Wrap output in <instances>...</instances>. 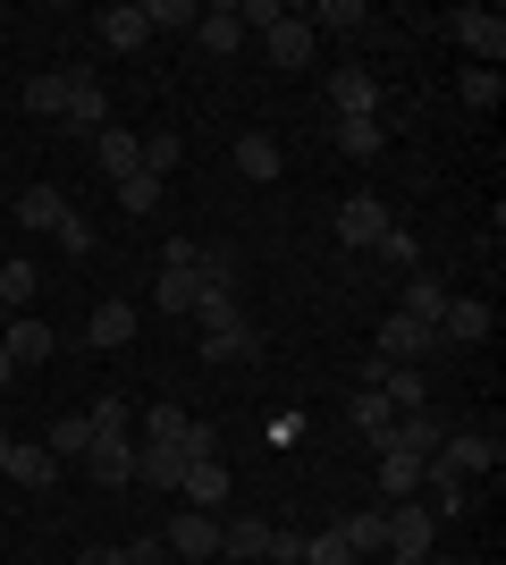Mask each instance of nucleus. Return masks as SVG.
<instances>
[{"label":"nucleus","mask_w":506,"mask_h":565,"mask_svg":"<svg viewBox=\"0 0 506 565\" xmlns=\"http://www.w3.org/2000/svg\"><path fill=\"white\" fill-rule=\"evenodd\" d=\"M380 523H388V557H431L439 515L422 507V498H388V507H380Z\"/></svg>","instance_id":"7ed1b4c3"},{"label":"nucleus","mask_w":506,"mask_h":565,"mask_svg":"<svg viewBox=\"0 0 506 565\" xmlns=\"http://www.w3.org/2000/svg\"><path fill=\"white\" fill-rule=\"evenodd\" d=\"M448 25H456V43L473 51V68H498V60H506V18H498V9H456Z\"/></svg>","instance_id":"20e7f679"},{"label":"nucleus","mask_w":506,"mask_h":565,"mask_svg":"<svg viewBox=\"0 0 506 565\" xmlns=\"http://www.w3.org/2000/svg\"><path fill=\"white\" fill-rule=\"evenodd\" d=\"M94 34H101L110 51H144L152 25H144V9H136V0H119V9H101V18H94Z\"/></svg>","instance_id":"6ab92c4d"},{"label":"nucleus","mask_w":506,"mask_h":565,"mask_svg":"<svg viewBox=\"0 0 506 565\" xmlns=\"http://www.w3.org/2000/svg\"><path fill=\"white\" fill-rule=\"evenodd\" d=\"M119 203H127V212H136V220H144V212H161V178H152V169H136V178H119Z\"/></svg>","instance_id":"72a5a7b5"},{"label":"nucleus","mask_w":506,"mask_h":565,"mask_svg":"<svg viewBox=\"0 0 506 565\" xmlns=\"http://www.w3.org/2000/svg\"><path fill=\"white\" fill-rule=\"evenodd\" d=\"M85 472H94V490H127V481H136V439H127V430L94 439V448H85Z\"/></svg>","instance_id":"0eeeda50"},{"label":"nucleus","mask_w":506,"mask_h":565,"mask_svg":"<svg viewBox=\"0 0 506 565\" xmlns=\"http://www.w3.org/2000/svg\"><path fill=\"white\" fill-rule=\"evenodd\" d=\"M194 34H203V51H212V60H228V51L245 43V25H237V9H228V0H219V9H203V18H194Z\"/></svg>","instance_id":"bb28decb"},{"label":"nucleus","mask_w":506,"mask_h":565,"mask_svg":"<svg viewBox=\"0 0 506 565\" xmlns=\"http://www.w3.org/2000/svg\"><path fill=\"white\" fill-rule=\"evenodd\" d=\"M337 541L355 548V557H388V523H380V507H355V515H337Z\"/></svg>","instance_id":"4be33fe9"},{"label":"nucleus","mask_w":506,"mask_h":565,"mask_svg":"<svg viewBox=\"0 0 506 565\" xmlns=\"http://www.w3.org/2000/svg\"><path fill=\"white\" fill-rule=\"evenodd\" d=\"M25 296H34V262H25V254H18V262H0V305L18 312V305H25Z\"/></svg>","instance_id":"e433bc0d"},{"label":"nucleus","mask_w":506,"mask_h":565,"mask_svg":"<svg viewBox=\"0 0 506 565\" xmlns=\"http://www.w3.org/2000/svg\"><path fill=\"white\" fill-rule=\"evenodd\" d=\"M270 565H304V532H288V523H279V532H270V548H262Z\"/></svg>","instance_id":"c03bdc74"},{"label":"nucleus","mask_w":506,"mask_h":565,"mask_svg":"<svg viewBox=\"0 0 506 565\" xmlns=\"http://www.w3.org/2000/svg\"><path fill=\"white\" fill-rule=\"evenodd\" d=\"M177 565H186V557H177Z\"/></svg>","instance_id":"864d4df0"},{"label":"nucleus","mask_w":506,"mask_h":565,"mask_svg":"<svg viewBox=\"0 0 506 565\" xmlns=\"http://www.w3.org/2000/svg\"><path fill=\"white\" fill-rule=\"evenodd\" d=\"M94 169H101V178H136V169H144L136 136H127V127H101V136H94Z\"/></svg>","instance_id":"5701e85b"},{"label":"nucleus","mask_w":506,"mask_h":565,"mask_svg":"<svg viewBox=\"0 0 506 565\" xmlns=\"http://www.w3.org/2000/svg\"><path fill=\"white\" fill-rule=\"evenodd\" d=\"M51 347H60V338H51V321L9 312V330H0V354H9V363H51Z\"/></svg>","instance_id":"9d476101"},{"label":"nucleus","mask_w":506,"mask_h":565,"mask_svg":"<svg viewBox=\"0 0 506 565\" xmlns=\"http://www.w3.org/2000/svg\"><path fill=\"white\" fill-rule=\"evenodd\" d=\"M0 330H9V305H0Z\"/></svg>","instance_id":"3c124183"},{"label":"nucleus","mask_w":506,"mask_h":565,"mask_svg":"<svg viewBox=\"0 0 506 565\" xmlns=\"http://www.w3.org/2000/svg\"><path fill=\"white\" fill-rule=\"evenodd\" d=\"M25 110L34 118H68V68H51V76H25Z\"/></svg>","instance_id":"cd10ccee"},{"label":"nucleus","mask_w":506,"mask_h":565,"mask_svg":"<svg viewBox=\"0 0 506 565\" xmlns=\"http://www.w3.org/2000/svg\"><path fill=\"white\" fill-rule=\"evenodd\" d=\"M431 347H439V338L422 330V321H406V312H388V321H380V354H388V363H422Z\"/></svg>","instance_id":"dca6fc26"},{"label":"nucleus","mask_w":506,"mask_h":565,"mask_svg":"<svg viewBox=\"0 0 506 565\" xmlns=\"http://www.w3.org/2000/svg\"><path fill=\"white\" fill-rule=\"evenodd\" d=\"M388 448L413 456V465H431V456L448 448V423H439L431 405H422V414H397V423H388Z\"/></svg>","instance_id":"423d86ee"},{"label":"nucleus","mask_w":506,"mask_h":565,"mask_svg":"<svg viewBox=\"0 0 506 565\" xmlns=\"http://www.w3.org/2000/svg\"><path fill=\"white\" fill-rule=\"evenodd\" d=\"M9 372H18V363H9V354H0V388H9Z\"/></svg>","instance_id":"09e8293b"},{"label":"nucleus","mask_w":506,"mask_h":565,"mask_svg":"<svg viewBox=\"0 0 506 565\" xmlns=\"http://www.w3.org/2000/svg\"><path fill=\"white\" fill-rule=\"evenodd\" d=\"M337 236H346V245H380V236H388V203H380V194H346Z\"/></svg>","instance_id":"9b49d317"},{"label":"nucleus","mask_w":506,"mask_h":565,"mask_svg":"<svg viewBox=\"0 0 506 565\" xmlns=\"http://www.w3.org/2000/svg\"><path fill=\"white\" fill-rule=\"evenodd\" d=\"M304 25H313V34H321V25H337V34H363V25H372V9H363V0H321Z\"/></svg>","instance_id":"2f4dec72"},{"label":"nucleus","mask_w":506,"mask_h":565,"mask_svg":"<svg viewBox=\"0 0 506 565\" xmlns=\"http://www.w3.org/2000/svg\"><path fill=\"white\" fill-rule=\"evenodd\" d=\"M76 565H127V548H85Z\"/></svg>","instance_id":"49530a36"},{"label":"nucleus","mask_w":506,"mask_h":565,"mask_svg":"<svg viewBox=\"0 0 506 565\" xmlns=\"http://www.w3.org/2000/svg\"><path fill=\"white\" fill-rule=\"evenodd\" d=\"M194 321H203V363H254V354H262V338L245 330V312H237L228 287H212V296L194 305Z\"/></svg>","instance_id":"f257e3e1"},{"label":"nucleus","mask_w":506,"mask_h":565,"mask_svg":"<svg viewBox=\"0 0 506 565\" xmlns=\"http://www.w3.org/2000/svg\"><path fill=\"white\" fill-rule=\"evenodd\" d=\"M9 448H18V439H9V430H0V465H9Z\"/></svg>","instance_id":"de8ad7c7"},{"label":"nucleus","mask_w":506,"mask_h":565,"mask_svg":"<svg viewBox=\"0 0 506 565\" xmlns=\"http://www.w3.org/2000/svg\"><path fill=\"white\" fill-rule=\"evenodd\" d=\"M203 296H212V287H203V245H186V236H177V245L161 254V279H152V305H161V312H194Z\"/></svg>","instance_id":"f03ea898"},{"label":"nucleus","mask_w":506,"mask_h":565,"mask_svg":"<svg viewBox=\"0 0 506 565\" xmlns=\"http://www.w3.org/2000/svg\"><path fill=\"white\" fill-rule=\"evenodd\" d=\"M60 220H68V194L60 186H25L18 194V228H60Z\"/></svg>","instance_id":"c85d7f7f"},{"label":"nucleus","mask_w":506,"mask_h":565,"mask_svg":"<svg viewBox=\"0 0 506 565\" xmlns=\"http://www.w3.org/2000/svg\"><path fill=\"white\" fill-rule=\"evenodd\" d=\"M413 490H422V465L397 456V448H380V498H413Z\"/></svg>","instance_id":"7c9ffc66"},{"label":"nucleus","mask_w":506,"mask_h":565,"mask_svg":"<svg viewBox=\"0 0 506 565\" xmlns=\"http://www.w3.org/2000/svg\"><path fill=\"white\" fill-rule=\"evenodd\" d=\"M397 312H406V321H422V330L439 338V312H448V287H439V279H406V305H397Z\"/></svg>","instance_id":"c756f323"},{"label":"nucleus","mask_w":506,"mask_h":565,"mask_svg":"<svg viewBox=\"0 0 506 565\" xmlns=\"http://www.w3.org/2000/svg\"><path fill=\"white\" fill-rule=\"evenodd\" d=\"M279 18H288V0H237V25H254V34H270Z\"/></svg>","instance_id":"79ce46f5"},{"label":"nucleus","mask_w":506,"mask_h":565,"mask_svg":"<svg viewBox=\"0 0 506 565\" xmlns=\"http://www.w3.org/2000/svg\"><path fill=\"white\" fill-rule=\"evenodd\" d=\"M136 152H144L152 178H169V169H177V127H152V136H136Z\"/></svg>","instance_id":"473e14b6"},{"label":"nucleus","mask_w":506,"mask_h":565,"mask_svg":"<svg viewBox=\"0 0 506 565\" xmlns=\"http://www.w3.org/2000/svg\"><path fill=\"white\" fill-rule=\"evenodd\" d=\"M330 102H337V118H380V85L363 68H337L330 76Z\"/></svg>","instance_id":"a211bd4d"},{"label":"nucleus","mask_w":506,"mask_h":565,"mask_svg":"<svg viewBox=\"0 0 506 565\" xmlns=\"http://www.w3.org/2000/svg\"><path fill=\"white\" fill-rule=\"evenodd\" d=\"M127 338H136V305H119V296H110V305L85 312V347H127Z\"/></svg>","instance_id":"b1692460"},{"label":"nucleus","mask_w":506,"mask_h":565,"mask_svg":"<svg viewBox=\"0 0 506 565\" xmlns=\"http://www.w3.org/2000/svg\"><path fill=\"white\" fill-rule=\"evenodd\" d=\"M161 557H169V548L152 541V532H144V541H127V565H161Z\"/></svg>","instance_id":"a18cd8bd"},{"label":"nucleus","mask_w":506,"mask_h":565,"mask_svg":"<svg viewBox=\"0 0 506 565\" xmlns=\"http://www.w3.org/2000/svg\"><path fill=\"white\" fill-rule=\"evenodd\" d=\"M51 456H60V465H68V456H85L94 448V430H85V414H68V423H51V439H43Z\"/></svg>","instance_id":"f704fd0d"},{"label":"nucleus","mask_w":506,"mask_h":565,"mask_svg":"<svg viewBox=\"0 0 506 565\" xmlns=\"http://www.w3.org/2000/svg\"><path fill=\"white\" fill-rule=\"evenodd\" d=\"M85 430H94V439L127 430V397H94V405H85Z\"/></svg>","instance_id":"58836bf2"},{"label":"nucleus","mask_w":506,"mask_h":565,"mask_svg":"<svg viewBox=\"0 0 506 565\" xmlns=\"http://www.w3.org/2000/svg\"><path fill=\"white\" fill-rule=\"evenodd\" d=\"M346 414H355V430L372 439V448H388V423H397V405H388L380 388H355V397H346Z\"/></svg>","instance_id":"393cba45"},{"label":"nucleus","mask_w":506,"mask_h":565,"mask_svg":"<svg viewBox=\"0 0 506 565\" xmlns=\"http://www.w3.org/2000/svg\"><path fill=\"white\" fill-rule=\"evenodd\" d=\"M422 490H431V515H464V507H473V498H464V472L448 465V456L422 465Z\"/></svg>","instance_id":"412c9836"},{"label":"nucleus","mask_w":506,"mask_h":565,"mask_svg":"<svg viewBox=\"0 0 506 565\" xmlns=\"http://www.w3.org/2000/svg\"><path fill=\"white\" fill-rule=\"evenodd\" d=\"M464 102H473V110H498V94H506V76L498 68H464V85H456Z\"/></svg>","instance_id":"c9c22d12"},{"label":"nucleus","mask_w":506,"mask_h":565,"mask_svg":"<svg viewBox=\"0 0 506 565\" xmlns=\"http://www.w3.org/2000/svg\"><path fill=\"white\" fill-rule=\"evenodd\" d=\"M489 338V305L482 296H448V312H439V347H482Z\"/></svg>","instance_id":"1a4fd4ad"},{"label":"nucleus","mask_w":506,"mask_h":565,"mask_svg":"<svg viewBox=\"0 0 506 565\" xmlns=\"http://www.w3.org/2000/svg\"><path fill=\"white\" fill-rule=\"evenodd\" d=\"M262 51L279 60V68H313V25H304V18L288 9V18H279V25L262 34Z\"/></svg>","instance_id":"4468645a"},{"label":"nucleus","mask_w":506,"mask_h":565,"mask_svg":"<svg viewBox=\"0 0 506 565\" xmlns=\"http://www.w3.org/2000/svg\"><path fill=\"white\" fill-rule=\"evenodd\" d=\"M304 565H355V548L337 541V523H330V532H313V541H304Z\"/></svg>","instance_id":"ea45409f"},{"label":"nucleus","mask_w":506,"mask_h":565,"mask_svg":"<svg viewBox=\"0 0 506 565\" xmlns=\"http://www.w3.org/2000/svg\"><path fill=\"white\" fill-rule=\"evenodd\" d=\"M68 118H76V127H94V136L110 127V94H101L94 68H68Z\"/></svg>","instance_id":"ddd939ff"},{"label":"nucleus","mask_w":506,"mask_h":565,"mask_svg":"<svg viewBox=\"0 0 506 565\" xmlns=\"http://www.w3.org/2000/svg\"><path fill=\"white\" fill-rule=\"evenodd\" d=\"M186 423H194L186 405H152V414H144V439H177Z\"/></svg>","instance_id":"37998d69"},{"label":"nucleus","mask_w":506,"mask_h":565,"mask_svg":"<svg viewBox=\"0 0 506 565\" xmlns=\"http://www.w3.org/2000/svg\"><path fill=\"white\" fill-rule=\"evenodd\" d=\"M228 161H237L245 178H254V186H270V178L288 169V161H279V143H270L262 127H245V136H237V152H228Z\"/></svg>","instance_id":"aec40b11"},{"label":"nucleus","mask_w":506,"mask_h":565,"mask_svg":"<svg viewBox=\"0 0 506 565\" xmlns=\"http://www.w3.org/2000/svg\"><path fill=\"white\" fill-rule=\"evenodd\" d=\"M161 548H169V557H186V565H212L219 557V515H194V507H186V515L161 532Z\"/></svg>","instance_id":"39448f33"},{"label":"nucleus","mask_w":506,"mask_h":565,"mask_svg":"<svg viewBox=\"0 0 506 565\" xmlns=\"http://www.w3.org/2000/svg\"><path fill=\"white\" fill-rule=\"evenodd\" d=\"M136 9H144V25H152V34H161V25H194V18H203L194 0H136Z\"/></svg>","instance_id":"4c0bfd02"},{"label":"nucleus","mask_w":506,"mask_h":565,"mask_svg":"<svg viewBox=\"0 0 506 565\" xmlns=\"http://www.w3.org/2000/svg\"><path fill=\"white\" fill-rule=\"evenodd\" d=\"M177 490L194 498V515H219V498H228V465H219V456H194Z\"/></svg>","instance_id":"2eb2a0df"},{"label":"nucleus","mask_w":506,"mask_h":565,"mask_svg":"<svg viewBox=\"0 0 506 565\" xmlns=\"http://www.w3.org/2000/svg\"><path fill=\"white\" fill-rule=\"evenodd\" d=\"M0 472H9V481H25V490H51V481H60V456H51L43 439H18Z\"/></svg>","instance_id":"f3484780"},{"label":"nucleus","mask_w":506,"mask_h":565,"mask_svg":"<svg viewBox=\"0 0 506 565\" xmlns=\"http://www.w3.org/2000/svg\"><path fill=\"white\" fill-rule=\"evenodd\" d=\"M136 481H144V490H177V481H186V456L169 448V439H136Z\"/></svg>","instance_id":"f8f14e48"},{"label":"nucleus","mask_w":506,"mask_h":565,"mask_svg":"<svg viewBox=\"0 0 506 565\" xmlns=\"http://www.w3.org/2000/svg\"><path fill=\"white\" fill-rule=\"evenodd\" d=\"M337 152H346V161L388 152V118H337Z\"/></svg>","instance_id":"a878e982"},{"label":"nucleus","mask_w":506,"mask_h":565,"mask_svg":"<svg viewBox=\"0 0 506 565\" xmlns=\"http://www.w3.org/2000/svg\"><path fill=\"white\" fill-rule=\"evenodd\" d=\"M51 236H60V254H76V262L94 254V220H85V212H68V220H60Z\"/></svg>","instance_id":"a19ab883"},{"label":"nucleus","mask_w":506,"mask_h":565,"mask_svg":"<svg viewBox=\"0 0 506 565\" xmlns=\"http://www.w3.org/2000/svg\"><path fill=\"white\" fill-rule=\"evenodd\" d=\"M422 565H448V557H422Z\"/></svg>","instance_id":"603ef678"},{"label":"nucleus","mask_w":506,"mask_h":565,"mask_svg":"<svg viewBox=\"0 0 506 565\" xmlns=\"http://www.w3.org/2000/svg\"><path fill=\"white\" fill-rule=\"evenodd\" d=\"M439 456H448L456 472H498L506 439H498V430H448V448H439Z\"/></svg>","instance_id":"6e6552de"},{"label":"nucleus","mask_w":506,"mask_h":565,"mask_svg":"<svg viewBox=\"0 0 506 565\" xmlns=\"http://www.w3.org/2000/svg\"><path fill=\"white\" fill-rule=\"evenodd\" d=\"M380 565H422V557H380Z\"/></svg>","instance_id":"8fccbe9b"}]
</instances>
